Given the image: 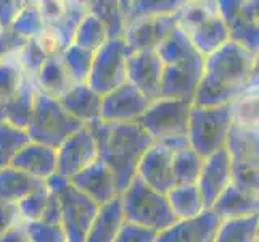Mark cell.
I'll return each instance as SVG.
<instances>
[{
  "label": "cell",
  "instance_id": "cell-1",
  "mask_svg": "<svg viewBox=\"0 0 259 242\" xmlns=\"http://www.w3.org/2000/svg\"><path fill=\"white\" fill-rule=\"evenodd\" d=\"M254 86H257V53L227 42L204 57L203 76L193 105H229Z\"/></svg>",
  "mask_w": 259,
  "mask_h": 242
},
{
  "label": "cell",
  "instance_id": "cell-2",
  "mask_svg": "<svg viewBox=\"0 0 259 242\" xmlns=\"http://www.w3.org/2000/svg\"><path fill=\"white\" fill-rule=\"evenodd\" d=\"M89 128L97 141L98 160L110 168L118 191L122 194L137 176L139 161L145 150L153 144V139L139 123L98 121Z\"/></svg>",
  "mask_w": 259,
  "mask_h": 242
},
{
  "label": "cell",
  "instance_id": "cell-3",
  "mask_svg": "<svg viewBox=\"0 0 259 242\" xmlns=\"http://www.w3.org/2000/svg\"><path fill=\"white\" fill-rule=\"evenodd\" d=\"M156 53L163 61L161 97L193 102L203 76L204 57L177 26L156 49Z\"/></svg>",
  "mask_w": 259,
  "mask_h": 242
},
{
  "label": "cell",
  "instance_id": "cell-4",
  "mask_svg": "<svg viewBox=\"0 0 259 242\" xmlns=\"http://www.w3.org/2000/svg\"><path fill=\"white\" fill-rule=\"evenodd\" d=\"M177 28L190 39L192 46L203 57L230 42L227 24L222 20L218 4L209 0L184 2L177 12Z\"/></svg>",
  "mask_w": 259,
  "mask_h": 242
},
{
  "label": "cell",
  "instance_id": "cell-5",
  "mask_svg": "<svg viewBox=\"0 0 259 242\" xmlns=\"http://www.w3.org/2000/svg\"><path fill=\"white\" fill-rule=\"evenodd\" d=\"M121 197V207L126 223L153 232H161L177 221L169 209L166 195L153 191L136 176Z\"/></svg>",
  "mask_w": 259,
  "mask_h": 242
},
{
  "label": "cell",
  "instance_id": "cell-6",
  "mask_svg": "<svg viewBox=\"0 0 259 242\" xmlns=\"http://www.w3.org/2000/svg\"><path fill=\"white\" fill-rule=\"evenodd\" d=\"M82 126V123H79L63 109L58 98H53L37 89L34 112L29 126L26 129L31 142L57 150L69 136H73Z\"/></svg>",
  "mask_w": 259,
  "mask_h": 242
},
{
  "label": "cell",
  "instance_id": "cell-7",
  "mask_svg": "<svg viewBox=\"0 0 259 242\" xmlns=\"http://www.w3.org/2000/svg\"><path fill=\"white\" fill-rule=\"evenodd\" d=\"M47 189L55 192L61 205V228L66 242H85L100 205L89 199L85 194L71 186L68 179L53 175L46 181Z\"/></svg>",
  "mask_w": 259,
  "mask_h": 242
},
{
  "label": "cell",
  "instance_id": "cell-8",
  "mask_svg": "<svg viewBox=\"0 0 259 242\" xmlns=\"http://www.w3.org/2000/svg\"><path fill=\"white\" fill-rule=\"evenodd\" d=\"M232 128V110L229 105L198 107L193 105L189 118L190 147L201 158L226 149L227 136Z\"/></svg>",
  "mask_w": 259,
  "mask_h": 242
},
{
  "label": "cell",
  "instance_id": "cell-9",
  "mask_svg": "<svg viewBox=\"0 0 259 242\" xmlns=\"http://www.w3.org/2000/svg\"><path fill=\"white\" fill-rule=\"evenodd\" d=\"M226 150L232 166V184L259 192V131L232 123Z\"/></svg>",
  "mask_w": 259,
  "mask_h": 242
},
{
  "label": "cell",
  "instance_id": "cell-10",
  "mask_svg": "<svg viewBox=\"0 0 259 242\" xmlns=\"http://www.w3.org/2000/svg\"><path fill=\"white\" fill-rule=\"evenodd\" d=\"M193 102L182 98H158L137 121L153 141L187 136Z\"/></svg>",
  "mask_w": 259,
  "mask_h": 242
},
{
  "label": "cell",
  "instance_id": "cell-11",
  "mask_svg": "<svg viewBox=\"0 0 259 242\" xmlns=\"http://www.w3.org/2000/svg\"><path fill=\"white\" fill-rule=\"evenodd\" d=\"M129 52L124 39H108L95 53L87 86L100 97L127 83Z\"/></svg>",
  "mask_w": 259,
  "mask_h": 242
},
{
  "label": "cell",
  "instance_id": "cell-12",
  "mask_svg": "<svg viewBox=\"0 0 259 242\" xmlns=\"http://www.w3.org/2000/svg\"><path fill=\"white\" fill-rule=\"evenodd\" d=\"M218 8L229 29L230 42L248 50H259V26L256 0H218Z\"/></svg>",
  "mask_w": 259,
  "mask_h": 242
},
{
  "label": "cell",
  "instance_id": "cell-13",
  "mask_svg": "<svg viewBox=\"0 0 259 242\" xmlns=\"http://www.w3.org/2000/svg\"><path fill=\"white\" fill-rule=\"evenodd\" d=\"M87 4L81 0H65L61 13L46 23V29L37 38L47 55H60L73 44L79 23L87 15Z\"/></svg>",
  "mask_w": 259,
  "mask_h": 242
},
{
  "label": "cell",
  "instance_id": "cell-14",
  "mask_svg": "<svg viewBox=\"0 0 259 242\" xmlns=\"http://www.w3.org/2000/svg\"><path fill=\"white\" fill-rule=\"evenodd\" d=\"M151 100L137 87L124 83L114 91L102 97L100 121L102 123H137L147 112Z\"/></svg>",
  "mask_w": 259,
  "mask_h": 242
},
{
  "label": "cell",
  "instance_id": "cell-15",
  "mask_svg": "<svg viewBox=\"0 0 259 242\" xmlns=\"http://www.w3.org/2000/svg\"><path fill=\"white\" fill-rule=\"evenodd\" d=\"M98 158L97 141L92 129L82 126L57 149V175L69 179Z\"/></svg>",
  "mask_w": 259,
  "mask_h": 242
},
{
  "label": "cell",
  "instance_id": "cell-16",
  "mask_svg": "<svg viewBox=\"0 0 259 242\" xmlns=\"http://www.w3.org/2000/svg\"><path fill=\"white\" fill-rule=\"evenodd\" d=\"M163 61L156 50L132 52L127 57V83L137 87L151 102L161 98Z\"/></svg>",
  "mask_w": 259,
  "mask_h": 242
},
{
  "label": "cell",
  "instance_id": "cell-17",
  "mask_svg": "<svg viewBox=\"0 0 259 242\" xmlns=\"http://www.w3.org/2000/svg\"><path fill=\"white\" fill-rule=\"evenodd\" d=\"M137 178L153 191L166 195L172 187H176L172 175V152L153 141V144L145 150L139 161Z\"/></svg>",
  "mask_w": 259,
  "mask_h": 242
},
{
  "label": "cell",
  "instance_id": "cell-18",
  "mask_svg": "<svg viewBox=\"0 0 259 242\" xmlns=\"http://www.w3.org/2000/svg\"><path fill=\"white\" fill-rule=\"evenodd\" d=\"M177 26V13L144 18L129 24L124 32L127 52L156 50Z\"/></svg>",
  "mask_w": 259,
  "mask_h": 242
},
{
  "label": "cell",
  "instance_id": "cell-19",
  "mask_svg": "<svg viewBox=\"0 0 259 242\" xmlns=\"http://www.w3.org/2000/svg\"><path fill=\"white\" fill-rule=\"evenodd\" d=\"M232 184V166L230 158L226 149L218 150L203 160V166L200 169L196 187L201 194L204 209L211 210L218 197Z\"/></svg>",
  "mask_w": 259,
  "mask_h": 242
},
{
  "label": "cell",
  "instance_id": "cell-20",
  "mask_svg": "<svg viewBox=\"0 0 259 242\" xmlns=\"http://www.w3.org/2000/svg\"><path fill=\"white\" fill-rule=\"evenodd\" d=\"M71 186H74L77 191L85 194L89 199L95 203L102 205L108 203L114 197L119 195L118 186H116L114 176L102 160H95L85 169L79 171L73 178L68 179Z\"/></svg>",
  "mask_w": 259,
  "mask_h": 242
},
{
  "label": "cell",
  "instance_id": "cell-21",
  "mask_svg": "<svg viewBox=\"0 0 259 242\" xmlns=\"http://www.w3.org/2000/svg\"><path fill=\"white\" fill-rule=\"evenodd\" d=\"M221 220L204 210L192 220H177L172 226L158 232L155 242H212Z\"/></svg>",
  "mask_w": 259,
  "mask_h": 242
},
{
  "label": "cell",
  "instance_id": "cell-22",
  "mask_svg": "<svg viewBox=\"0 0 259 242\" xmlns=\"http://www.w3.org/2000/svg\"><path fill=\"white\" fill-rule=\"evenodd\" d=\"M211 212L221 221L259 215V192L245 191L235 184H230L218 197V200L211 207Z\"/></svg>",
  "mask_w": 259,
  "mask_h": 242
},
{
  "label": "cell",
  "instance_id": "cell-23",
  "mask_svg": "<svg viewBox=\"0 0 259 242\" xmlns=\"http://www.w3.org/2000/svg\"><path fill=\"white\" fill-rule=\"evenodd\" d=\"M58 100L63 109L84 126H92L100 121L102 97L87 84H73Z\"/></svg>",
  "mask_w": 259,
  "mask_h": 242
},
{
  "label": "cell",
  "instance_id": "cell-24",
  "mask_svg": "<svg viewBox=\"0 0 259 242\" xmlns=\"http://www.w3.org/2000/svg\"><path fill=\"white\" fill-rule=\"evenodd\" d=\"M10 166L40 181H47L49 178L57 175V150L29 142L24 149L18 152Z\"/></svg>",
  "mask_w": 259,
  "mask_h": 242
},
{
  "label": "cell",
  "instance_id": "cell-25",
  "mask_svg": "<svg viewBox=\"0 0 259 242\" xmlns=\"http://www.w3.org/2000/svg\"><path fill=\"white\" fill-rule=\"evenodd\" d=\"M35 94H37V84H35V81L24 75L20 89L5 103H2L5 121L20 129H28L34 112Z\"/></svg>",
  "mask_w": 259,
  "mask_h": 242
},
{
  "label": "cell",
  "instance_id": "cell-26",
  "mask_svg": "<svg viewBox=\"0 0 259 242\" xmlns=\"http://www.w3.org/2000/svg\"><path fill=\"white\" fill-rule=\"evenodd\" d=\"M124 223L126 220L122 215L121 197L118 195L100 207L91 229H89L85 242H114Z\"/></svg>",
  "mask_w": 259,
  "mask_h": 242
},
{
  "label": "cell",
  "instance_id": "cell-27",
  "mask_svg": "<svg viewBox=\"0 0 259 242\" xmlns=\"http://www.w3.org/2000/svg\"><path fill=\"white\" fill-rule=\"evenodd\" d=\"M46 187V181L35 179L13 166L0 169V200L18 203L24 197Z\"/></svg>",
  "mask_w": 259,
  "mask_h": 242
},
{
  "label": "cell",
  "instance_id": "cell-28",
  "mask_svg": "<svg viewBox=\"0 0 259 242\" xmlns=\"http://www.w3.org/2000/svg\"><path fill=\"white\" fill-rule=\"evenodd\" d=\"M182 0H161V2H150V0H121L119 10L122 15L124 26L132 24L144 18L163 16L177 13L182 8Z\"/></svg>",
  "mask_w": 259,
  "mask_h": 242
},
{
  "label": "cell",
  "instance_id": "cell-29",
  "mask_svg": "<svg viewBox=\"0 0 259 242\" xmlns=\"http://www.w3.org/2000/svg\"><path fill=\"white\" fill-rule=\"evenodd\" d=\"M166 200L176 220H192L206 210L196 184H182L172 187L166 194Z\"/></svg>",
  "mask_w": 259,
  "mask_h": 242
},
{
  "label": "cell",
  "instance_id": "cell-30",
  "mask_svg": "<svg viewBox=\"0 0 259 242\" xmlns=\"http://www.w3.org/2000/svg\"><path fill=\"white\" fill-rule=\"evenodd\" d=\"M35 84L40 92L47 94L53 98H60L68 89L73 86L69 75L66 73L63 61L60 55H50L47 57L46 63L39 71Z\"/></svg>",
  "mask_w": 259,
  "mask_h": 242
},
{
  "label": "cell",
  "instance_id": "cell-31",
  "mask_svg": "<svg viewBox=\"0 0 259 242\" xmlns=\"http://www.w3.org/2000/svg\"><path fill=\"white\" fill-rule=\"evenodd\" d=\"M259 215L224 220L219 223L212 242H257Z\"/></svg>",
  "mask_w": 259,
  "mask_h": 242
},
{
  "label": "cell",
  "instance_id": "cell-32",
  "mask_svg": "<svg viewBox=\"0 0 259 242\" xmlns=\"http://www.w3.org/2000/svg\"><path fill=\"white\" fill-rule=\"evenodd\" d=\"M87 4V12L97 16L105 26L108 39H124L126 26L122 21L118 0H91Z\"/></svg>",
  "mask_w": 259,
  "mask_h": 242
},
{
  "label": "cell",
  "instance_id": "cell-33",
  "mask_svg": "<svg viewBox=\"0 0 259 242\" xmlns=\"http://www.w3.org/2000/svg\"><path fill=\"white\" fill-rule=\"evenodd\" d=\"M203 160L204 158H201L190 146L172 152V175L176 186L196 184Z\"/></svg>",
  "mask_w": 259,
  "mask_h": 242
},
{
  "label": "cell",
  "instance_id": "cell-34",
  "mask_svg": "<svg viewBox=\"0 0 259 242\" xmlns=\"http://www.w3.org/2000/svg\"><path fill=\"white\" fill-rule=\"evenodd\" d=\"M60 57L73 84H87L89 75H91L92 70L94 52L71 44L69 47L60 53Z\"/></svg>",
  "mask_w": 259,
  "mask_h": 242
},
{
  "label": "cell",
  "instance_id": "cell-35",
  "mask_svg": "<svg viewBox=\"0 0 259 242\" xmlns=\"http://www.w3.org/2000/svg\"><path fill=\"white\" fill-rule=\"evenodd\" d=\"M31 142L28 131L12 126L10 123H0V169L12 165L18 152Z\"/></svg>",
  "mask_w": 259,
  "mask_h": 242
},
{
  "label": "cell",
  "instance_id": "cell-36",
  "mask_svg": "<svg viewBox=\"0 0 259 242\" xmlns=\"http://www.w3.org/2000/svg\"><path fill=\"white\" fill-rule=\"evenodd\" d=\"M106 41H108V34L102 21L92 13H87L77 26L73 44L95 53L102 46H105Z\"/></svg>",
  "mask_w": 259,
  "mask_h": 242
},
{
  "label": "cell",
  "instance_id": "cell-37",
  "mask_svg": "<svg viewBox=\"0 0 259 242\" xmlns=\"http://www.w3.org/2000/svg\"><path fill=\"white\" fill-rule=\"evenodd\" d=\"M46 29V23L37 8V2H26L21 13L10 26V31L23 39H37Z\"/></svg>",
  "mask_w": 259,
  "mask_h": 242
},
{
  "label": "cell",
  "instance_id": "cell-38",
  "mask_svg": "<svg viewBox=\"0 0 259 242\" xmlns=\"http://www.w3.org/2000/svg\"><path fill=\"white\" fill-rule=\"evenodd\" d=\"M232 123L245 128H257V86L248 89L230 103Z\"/></svg>",
  "mask_w": 259,
  "mask_h": 242
},
{
  "label": "cell",
  "instance_id": "cell-39",
  "mask_svg": "<svg viewBox=\"0 0 259 242\" xmlns=\"http://www.w3.org/2000/svg\"><path fill=\"white\" fill-rule=\"evenodd\" d=\"M16 52L8 55L4 61H0V103H5L20 89L24 79V73L20 66V61H18Z\"/></svg>",
  "mask_w": 259,
  "mask_h": 242
},
{
  "label": "cell",
  "instance_id": "cell-40",
  "mask_svg": "<svg viewBox=\"0 0 259 242\" xmlns=\"http://www.w3.org/2000/svg\"><path fill=\"white\" fill-rule=\"evenodd\" d=\"M16 57L23 73L35 81L49 55L44 52L37 39H26L24 46L16 52Z\"/></svg>",
  "mask_w": 259,
  "mask_h": 242
},
{
  "label": "cell",
  "instance_id": "cell-41",
  "mask_svg": "<svg viewBox=\"0 0 259 242\" xmlns=\"http://www.w3.org/2000/svg\"><path fill=\"white\" fill-rule=\"evenodd\" d=\"M49 189L47 186L42 187V189L35 191L29 194L28 197H24L21 202H18V212H20V217L24 223H32V221H40L44 212L47 207V200H49Z\"/></svg>",
  "mask_w": 259,
  "mask_h": 242
},
{
  "label": "cell",
  "instance_id": "cell-42",
  "mask_svg": "<svg viewBox=\"0 0 259 242\" xmlns=\"http://www.w3.org/2000/svg\"><path fill=\"white\" fill-rule=\"evenodd\" d=\"M29 242H66L65 231L61 226L47 225L42 221L26 223Z\"/></svg>",
  "mask_w": 259,
  "mask_h": 242
},
{
  "label": "cell",
  "instance_id": "cell-43",
  "mask_svg": "<svg viewBox=\"0 0 259 242\" xmlns=\"http://www.w3.org/2000/svg\"><path fill=\"white\" fill-rule=\"evenodd\" d=\"M155 239H156V232L131 225V223H124L114 242H155Z\"/></svg>",
  "mask_w": 259,
  "mask_h": 242
},
{
  "label": "cell",
  "instance_id": "cell-44",
  "mask_svg": "<svg viewBox=\"0 0 259 242\" xmlns=\"http://www.w3.org/2000/svg\"><path fill=\"white\" fill-rule=\"evenodd\" d=\"M24 4L26 0H0V29H10Z\"/></svg>",
  "mask_w": 259,
  "mask_h": 242
},
{
  "label": "cell",
  "instance_id": "cell-45",
  "mask_svg": "<svg viewBox=\"0 0 259 242\" xmlns=\"http://www.w3.org/2000/svg\"><path fill=\"white\" fill-rule=\"evenodd\" d=\"M24 42L26 39L20 38V36L12 32L10 29H0V61H4L18 49H21Z\"/></svg>",
  "mask_w": 259,
  "mask_h": 242
},
{
  "label": "cell",
  "instance_id": "cell-46",
  "mask_svg": "<svg viewBox=\"0 0 259 242\" xmlns=\"http://www.w3.org/2000/svg\"><path fill=\"white\" fill-rule=\"evenodd\" d=\"M21 220L20 212H18V205L12 202H2L0 200V234L5 231L18 225Z\"/></svg>",
  "mask_w": 259,
  "mask_h": 242
},
{
  "label": "cell",
  "instance_id": "cell-47",
  "mask_svg": "<svg viewBox=\"0 0 259 242\" xmlns=\"http://www.w3.org/2000/svg\"><path fill=\"white\" fill-rule=\"evenodd\" d=\"M49 200H47V207L46 212H44L40 221L47 223V225H57L61 226V205H60V199L55 192L49 191Z\"/></svg>",
  "mask_w": 259,
  "mask_h": 242
},
{
  "label": "cell",
  "instance_id": "cell-48",
  "mask_svg": "<svg viewBox=\"0 0 259 242\" xmlns=\"http://www.w3.org/2000/svg\"><path fill=\"white\" fill-rule=\"evenodd\" d=\"M0 242H29L28 231H26V223L20 221L18 225L0 234Z\"/></svg>",
  "mask_w": 259,
  "mask_h": 242
},
{
  "label": "cell",
  "instance_id": "cell-49",
  "mask_svg": "<svg viewBox=\"0 0 259 242\" xmlns=\"http://www.w3.org/2000/svg\"><path fill=\"white\" fill-rule=\"evenodd\" d=\"M5 121V113H4V107L2 103H0V123H4Z\"/></svg>",
  "mask_w": 259,
  "mask_h": 242
}]
</instances>
